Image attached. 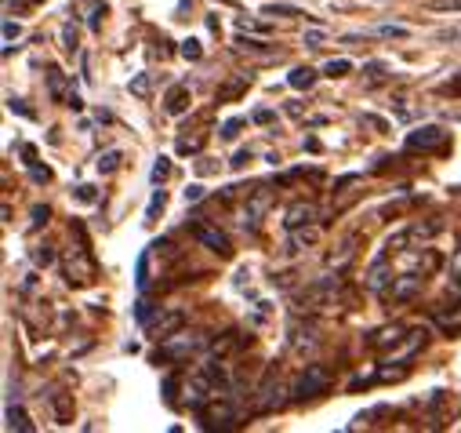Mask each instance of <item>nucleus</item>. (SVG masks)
<instances>
[{
	"label": "nucleus",
	"mask_w": 461,
	"mask_h": 433,
	"mask_svg": "<svg viewBox=\"0 0 461 433\" xmlns=\"http://www.w3.org/2000/svg\"><path fill=\"white\" fill-rule=\"evenodd\" d=\"M338 288H341L338 277H316L312 284H305V288L298 291V299H294V313H316V309L330 306L334 295H338Z\"/></svg>",
	"instance_id": "obj_1"
},
{
	"label": "nucleus",
	"mask_w": 461,
	"mask_h": 433,
	"mask_svg": "<svg viewBox=\"0 0 461 433\" xmlns=\"http://www.w3.org/2000/svg\"><path fill=\"white\" fill-rule=\"evenodd\" d=\"M200 426L203 429H237L240 426V408L229 397H211L207 408H200Z\"/></svg>",
	"instance_id": "obj_2"
},
{
	"label": "nucleus",
	"mask_w": 461,
	"mask_h": 433,
	"mask_svg": "<svg viewBox=\"0 0 461 433\" xmlns=\"http://www.w3.org/2000/svg\"><path fill=\"white\" fill-rule=\"evenodd\" d=\"M200 346H203V336H196V332H175V336H167V339H160V350H157V361L164 357V361H189L193 354H200Z\"/></svg>",
	"instance_id": "obj_3"
},
{
	"label": "nucleus",
	"mask_w": 461,
	"mask_h": 433,
	"mask_svg": "<svg viewBox=\"0 0 461 433\" xmlns=\"http://www.w3.org/2000/svg\"><path fill=\"white\" fill-rule=\"evenodd\" d=\"M327 386H330V372L323 368V364H305V372L294 379V401H312V397H320V393H327Z\"/></svg>",
	"instance_id": "obj_4"
},
{
	"label": "nucleus",
	"mask_w": 461,
	"mask_h": 433,
	"mask_svg": "<svg viewBox=\"0 0 461 433\" xmlns=\"http://www.w3.org/2000/svg\"><path fill=\"white\" fill-rule=\"evenodd\" d=\"M323 339H320V328H316V320L309 317V320H302V313L291 320V350L294 354H316V346H320Z\"/></svg>",
	"instance_id": "obj_5"
},
{
	"label": "nucleus",
	"mask_w": 461,
	"mask_h": 433,
	"mask_svg": "<svg viewBox=\"0 0 461 433\" xmlns=\"http://www.w3.org/2000/svg\"><path fill=\"white\" fill-rule=\"evenodd\" d=\"M421 288H425V273H400V277H393V284L382 295H385V302H411L421 295Z\"/></svg>",
	"instance_id": "obj_6"
},
{
	"label": "nucleus",
	"mask_w": 461,
	"mask_h": 433,
	"mask_svg": "<svg viewBox=\"0 0 461 433\" xmlns=\"http://www.w3.org/2000/svg\"><path fill=\"white\" fill-rule=\"evenodd\" d=\"M447 146V132L436 128V124H425L418 132L407 135V150H421V153H432V150H443Z\"/></svg>",
	"instance_id": "obj_7"
},
{
	"label": "nucleus",
	"mask_w": 461,
	"mask_h": 433,
	"mask_svg": "<svg viewBox=\"0 0 461 433\" xmlns=\"http://www.w3.org/2000/svg\"><path fill=\"white\" fill-rule=\"evenodd\" d=\"M66 277H69V284H91L95 266H91L84 244L80 248H69V255H66Z\"/></svg>",
	"instance_id": "obj_8"
},
{
	"label": "nucleus",
	"mask_w": 461,
	"mask_h": 433,
	"mask_svg": "<svg viewBox=\"0 0 461 433\" xmlns=\"http://www.w3.org/2000/svg\"><path fill=\"white\" fill-rule=\"evenodd\" d=\"M185 328V309H164L153 324H149V336L160 343V339H167V336H175V332H182Z\"/></svg>",
	"instance_id": "obj_9"
},
{
	"label": "nucleus",
	"mask_w": 461,
	"mask_h": 433,
	"mask_svg": "<svg viewBox=\"0 0 461 433\" xmlns=\"http://www.w3.org/2000/svg\"><path fill=\"white\" fill-rule=\"evenodd\" d=\"M316 215H320V207H316L312 200H294V204L287 207V215H284V226H287V230L312 226V223H316Z\"/></svg>",
	"instance_id": "obj_10"
},
{
	"label": "nucleus",
	"mask_w": 461,
	"mask_h": 433,
	"mask_svg": "<svg viewBox=\"0 0 461 433\" xmlns=\"http://www.w3.org/2000/svg\"><path fill=\"white\" fill-rule=\"evenodd\" d=\"M269 204H273V193H269V189H262V193H255V197L248 200V207H244V230H255V226H258V219L269 211Z\"/></svg>",
	"instance_id": "obj_11"
},
{
	"label": "nucleus",
	"mask_w": 461,
	"mask_h": 433,
	"mask_svg": "<svg viewBox=\"0 0 461 433\" xmlns=\"http://www.w3.org/2000/svg\"><path fill=\"white\" fill-rule=\"evenodd\" d=\"M164 110H167L171 117H182V114L189 110V88H185V84H175V88L167 91V98H164Z\"/></svg>",
	"instance_id": "obj_12"
},
{
	"label": "nucleus",
	"mask_w": 461,
	"mask_h": 433,
	"mask_svg": "<svg viewBox=\"0 0 461 433\" xmlns=\"http://www.w3.org/2000/svg\"><path fill=\"white\" fill-rule=\"evenodd\" d=\"M193 234H196V241H200V244H207L211 252H218V255H229V241H225V234H218V230H207V226H193Z\"/></svg>",
	"instance_id": "obj_13"
},
{
	"label": "nucleus",
	"mask_w": 461,
	"mask_h": 433,
	"mask_svg": "<svg viewBox=\"0 0 461 433\" xmlns=\"http://www.w3.org/2000/svg\"><path fill=\"white\" fill-rule=\"evenodd\" d=\"M248 84H251L248 73H237L233 80H225V84L218 88V102H233V98H240V95L248 91Z\"/></svg>",
	"instance_id": "obj_14"
},
{
	"label": "nucleus",
	"mask_w": 461,
	"mask_h": 433,
	"mask_svg": "<svg viewBox=\"0 0 461 433\" xmlns=\"http://www.w3.org/2000/svg\"><path fill=\"white\" fill-rule=\"evenodd\" d=\"M403 336H407V332L400 328V324H393V328H382V332H375V336H371V346H375V350H385L389 343L396 346V343H400Z\"/></svg>",
	"instance_id": "obj_15"
},
{
	"label": "nucleus",
	"mask_w": 461,
	"mask_h": 433,
	"mask_svg": "<svg viewBox=\"0 0 461 433\" xmlns=\"http://www.w3.org/2000/svg\"><path fill=\"white\" fill-rule=\"evenodd\" d=\"M353 244H357V237H345V241H341V248H338V252H330V259H327V266H334V270H341L345 263H349V259H353V252H357Z\"/></svg>",
	"instance_id": "obj_16"
},
{
	"label": "nucleus",
	"mask_w": 461,
	"mask_h": 433,
	"mask_svg": "<svg viewBox=\"0 0 461 433\" xmlns=\"http://www.w3.org/2000/svg\"><path fill=\"white\" fill-rule=\"evenodd\" d=\"M320 241V226L312 223V226H302V230H291V244L294 248H309V244H316Z\"/></svg>",
	"instance_id": "obj_17"
},
{
	"label": "nucleus",
	"mask_w": 461,
	"mask_h": 433,
	"mask_svg": "<svg viewBox=\"0 0 461 433\" xmlns=\"http://www.w3.org/2000/svg\"><path fill=\"white\" fill-rule=\"evenodd\" d=\"M287 84L291 88H312L316 84V69H309V66H298V69H291V77H287Z\"/></svg>",
	"instance_id": "obj_18"
},
{
	"label": "nucleus",
	"mask_w": 461,
	"mask_h": 433,
	"mask_svg": "<svg viewBox=\"0 0 461 433\" xmlns=\"http://www.w3.org/2000/svg\"><path fill=\"white\" fill-rule=\"evenodd\" d=\"M8 426H12V429H23V433H30V429H33V422H30V415H26L23 408H15V404L8 408Z\"/></svg>",
	"instance_id": "obj_19"
},
{
	"label": "nucleus",
	"mask_w": 461,
	"mask_h": 433,
	"mask_svg": "<svg viewBox=\"0 0 461 433\" xmlns=\"http://www.w3.org/2000/svg\"><path fill=\"white\" fill-rule=\"evenodd\" d=\"M117 168H121V150H105V153L98 157V171H102V175H113Z\"/></svg>",
	"instance_id": "obj_20"
},
{
	"label": "nucleus",
	"mask_w": 461,
	"mask_h": 433,
	"mask_svg": "<svg viewBox=\"0 0 461 433\" xmlns=\"http://www.w3.org/2000/svg\"><path fill=\"white\" fill-rule=\"evenodd\" d=\"M367 288H371V291H385V255L375 263V270H371V277H367Z\"/></svg>",
	"instance_id": "obj_21"
},
{
	"label": "nucleus",
	"mask_w": 461,
	"mask_h": 433,
	"mask_svg": "<svg viewBox=\"0 0 461 433\" xmlns=\"http://www.w3.org/2000/svg\"><path fill=\"white\" fill-rule=\"evenodd\" d=\"M323 73H327V77H349V73H353V62H349V59H330V62L323 66Z\"/></svg>",
	"instance_id": "obj_22"
},
{
	"label": "nucleus",
	"mask_w": 461,
	"mask_h": 433,
	"mask_svg": "<svg viewBox=\"0 0 461 433\" xmlns=\"http://www.w3.org/2000/svg\"><path fill=\"white\" fill-rule=\"evenodd\" d=\"M55 419H59V422H69V419H73V404H69L66 393H55Z\"/></svg>",
	"instance_id": "obj_23"
},
{
	"label": "nucleus",
	"mask_w": 461,
	"mask_h": 433,
	"mask_svg": "<svg viewBox=\"0 0 461 433\" xmlns=\"http://www.w3.org/2000/svg\"><path fill=\"white\" fill-rule=\"evenodd\" d=\"M33 263H37V266H51V263H55L51 244H37V248H33Z\"/></svg>",
	"instance_id": "obj_24"
},
{
	"label": "nucleus",
	"mask_w": 461,
	"mask_h": 433,
	"mask_svg": "<svg viewBox=\"0 0 461 433\" xmlns=\"http://www.w3.org/2000/svg\"><path fill=\"white\" fill-rule=\"evenodd\" d=\"M244 124H248L244 117H233V121H225V124H221V139H237Z\"/></svg>",
	"instance_id": "obj_25"
},
{
	"label": "nucleus",
	"mask_w": 461,
	"mask_h": 433,
	"mask_svg": "<svg viewBox=\"0 0 461 433\" xmlns=\"http://www.w3.org/2000/svg\"><path fill=\"white\" fill-rule=\"evenodd\" d=\"M149 88H153V80H149V73H139V77L131 80V91H135L139 98H146V95H149Z\"/></svg>",
	"instance_id": "obj_26"
},
{
	"label": "nucleus",
	"mask_w": 461,
	"mask_h": 433,
	"mask_svg": "<svg viewBox=\"0 0 461 433\" xmlns=\"http://www.w3.org/2000/svg\"><path fill=\"white\" fill-rule=\"evenodd\" d=\"M171 175V161L167 157H157V164H153V182H160V179H167Z\"/></svg>",
	"instance_id": "obj_27"
},
{
	"label": "nucleus",
	"mask_w": 461,
	"mask_h": 433,
	"mask_svg": "<svg viewBox=\"0 0 461 433\" xmlns=\"http://www.w3.org/2000/svg\"><path fill=\"white\" fill-rule=\"evenodd\" d=\"M182 55H185L189 62H196V59L203 55V48H200V41H185V44H182Z\"/></svg>",
	"instance_id": "obj_28"
},
{
	"label": "nucleus",
	"mask_w": 461,
	"mask_h": 433,
	"mask_svg": "<svg viewBox=\"0 0 461 433\" xmlns=\"http://www.w3.org/2000/svg\"><path fill=\"white\" fill-rule=\"evenodd\" d=\"M262 12L266 15H298V8H291V5H266Z\"/></svg>",
	"instance_id": "obj_29"
},
{
	"label": "nucleus",
	"mask_w": 461,
	"mask_h": 433,
	"mask_svg": "<svg viewBox=\"0 0 461 433\" xmlns=\"http://www.w3.org/2000/svg\"><path fill=\"white\" fill-rule=\"evenodd\" d=\"M48 84H51V98H62V73L59 69L48 73Z\"/></svg>",
	"instance_id": "obj_30"
},
{
	"label": "nucleus",
	"mask_w": 461,
	"mask_h": 433,
	"mask_svg": "<svg viewBox=\"0 0 461 433\" xmlns=\"http://www.w3.org/2000/svg\"><path fill=\"white\" fill-rule=\"evenodd\" d=\"M73 197H77V200H84V204H95V200H98V193H95L91 186H77V189H73Z\"/></svg>",
	"instance_id": "obj_31"
},
{
	"label": "nucleus",
	"mask_w": 461,
	"mask_h": 433,
	"mask_svg": "<svg viewBox=\"0 0 461 433\" xmlns=\"http://www.w3.org/2000/svg\"><path fill=\"white\" fill-rule=\"evenodd\" d=\"M146 270H149V252L139 259V270H135V281H139V288H146V281H149V277H146Z\"/></svg>",
	"instance_id": "obj_32"
},
{
	"label": "nucleus",
	"mask_w": 461,
	"mask_h": 433,
	"mask_svg": "<svg viewBox=\"0 0 461 433\" xmlns=\"http://www.w3.org/2000/svg\"><path fill=\"white\" fill-rule=\"evenodd\" d=\"M196 200H203V186H200V182H193V186L185 189V204H196Z\"/></svg>",
	"instance_id": "obj_33"
},
{
	"label": "nucleus",
	"mask_w": 461,
	"mask_h": 433,
	"mask_svg": "<svg viewBox=\"0 0 461 433\" xmlns=\"http://www.w3.org/2000/svg\"><path fill=\"white\" fill-rule=\"evenodd\" d=\"M8 106H12V110H15V114H23V117H33V114H30V106H26L23 98H15V95L8 98Z\"/></svg>",
	"instance_id": "obj_34"
},
{
	"label": "nucleus",
	"mask_w": 461,
	"mask_h": 433,
	"mask_svg": "<svg viewBox=\"0 0 461 433\" xmlns=\"http://www.w3.org/2000/svg\"><path fill=\"white\" fill-rule=\"evenodd\" d=\"M305 44H309V48H323V30H309V33H305Z\"/></svg>",
	"instance_id": "obj_35"
},
{
	"label": "nucleus",
	"mask_w": 461,
	"mask_h": 433,
	"mask_svg": "<svg viewBox=\"0 0 461 433\" xmlns=\"http://www.w3.org/2000/svg\"><path fill=\"white\" fill-rule=\"evenodd\" d=\"M175 390H178V379H175V375L164 379V397H167V404H175Z\"/></svg>",
	"instance_id": "obj_36"
},
{
	"label": "nucleus",
	"mask_w": 461,
	"mask_h": 433,
	"mask_svg": "<svg viewBox=\"0 0 461 433\" xmlns=\"http://www.w3.org/2000/svg\"><path fill=\"white\" fill-rule=\"evenodd\" d=\"M62 41H66V51H77V30H62Z\"/></svg>",
	"instance_id": "obj_37"
},
{
	"label": "nucleus",
	"mask_w": 461,
	"mask_h": 433,
	"mask_svg": "<svg viewBox=\"0 0 461 433\" xmlns=\"http://www.w3.org/2000/svg\"><path fill=\"white\" fill-rule=\"evenodd\" d=\"M164 200H167V197H164V189H157V193H153V200H149V215H157V211L164 207Z\"/></svg>",
	"instance_id": "obj_38"
},
{
	"label": "nucleus",
	"mask_w": 461,
	"mask_h": 433,
	"mask_svg": "<svg viewBox=\"0 0 461 433\" xmlns=\"http://www.w3.org/2000/svg\"><path fill=\"white\" fill-rule=\"evenodd\" d=\"M19 33H23V30H19V23H12V19H8V23H5V41H15Z\"/></svg>",
	"instance_id": "obj_39"
},
{
	"label": "nucleus",
	"mask_w": 461,
	"mask_h": 433,
	"mask_svg": "<svg viewBox=\"0 0 461 433\" xmlns=\"http://www.w3.org/2000/svg\"><path fill=\"white\" fill-rule=\"evenodd\" d=\"M378 33H382V37H407V30H403V26H382Z\"/></svg>",
	"instance_id": "obj_40"
},
{
	"label": "nucleus",
	"mask_w": 461,
	"mask_h": 433,
	"mask_svg": "<svg viewBox=\"0 0 461 433\" xmlns=\"http://www.w3.org/2000/svg\"><path fill=\"white\" fill-rule=\"evenodd\" d=\"M66 106H69V110H80V106H84V98H80V95L69 88V95H66Z\"/></svg>",
	"instance_id": "obj_41"
},
{
	"label": "nucleus",
	"mask_w": 461,
	"mask_h": 433,
	"mask_svg": "<svg viewBox=\"0 0 461 433\" xmlns=\"http://www.w3.org/2000/svg\"><path fill=\"white\" fill-rule=\"evenodd\" d=\"M41 223H48V207H33V226H41Z\"/></svg>",
	"instance_id": "obj_42"
},
{
	"label": "nucleus",
	"mask_w": 461,
	"mask_h": 433,
	"mask_svg": "<svg viewBox=\"0 0 461 433\" xmlns=\"http://www.w3.org/2000/svg\"><path fill=\"white\" fill-rule=\"evenodd\" d=\"M273 121V110H255V124H269Z\"/></svg>",
	"instance_id": "obj_43"
},
{
	"label": "nucleus",
	"mask_w": 461,
	"mask_h": 433,
	"mask_svg": "<svg viewBox=\"0 0 461 433\" xmlns=\"http://www.w3.org/2000/svg\"><path fill=\"white\" fill-rule=\"evenodd\" d=\"M248 161H251V150H240V153H237V157H233V168H244V164H248Z\"/></svg>",
	"instance_id": "obj_44"
},
{
	"label": "nucleus",
	"mask_w": 461,
	"mask_h": 433,
	"mask_svg": "<svg viewBox=\"0 0 461 433\" xmlns=\"http://www.w3.org/2000/svg\"><path fill=\"white\" fill-rule=\"evenodd\" d=\"M33 179H37V182H48V179H51V171H48V168H37V164H33Z\"/></svg>",
	"instance_id": "obj_45"
},
{
	"label": "nucleus",
	"mask_w": 461,
	"mask_h": 433,
	"mask_svg": "<svg viewBox=\"0 0 461 433\" xmlns=\"http://www.w3.org/2000/svg\"><path fill=\"white\" fill-rule=\"evenodd\" d=\"M447 91H450V95H461V73H454V80L447 84Z\"/></svg>",
	"instance_id": "obj_46"
},
{
	"label": "nucleus",
	"mask_w": 461,
	"mask_h": 433,
	"mask_svg": "<svg viewBox=\"0 0 461 433\" xmlns=\"http://www.w3.org/2000/svg\"><path fill=\"white\" fill-rule=\"evenodd\" d=\"M139 320H149V302H139Z\"/></svg>",
	"instance_id": "obj_47"
},
{
	"label": "nucleus",
	"mask_w": 461,
	"mask_h": 433,
	"mask_svg": "<svg viewBox=\"0 0 461 433\" xmlns=\"http://www.w3.org/2000/svg\"><path fill=\"white\" fill-rule=\"evenodd\" d=\"M454 277H461V252L454 255Z\"/></svg>",
	"instance_id": "obj_48"
},
{
	"label": "nucleus",
	"mask_w": 461,
	"mask_h": 433,
	"mask_svg": "<svg viewBox=\"0 0 461 433\" xmlns=\"http://www.w3.org/2000/svg\"><path fill=\"white\" fill-rule=\"evenodd\" d=\"M33 5H44V0H33Z\"/></svg>",
	"instance_id": "obj_49"
},
{
	"label": "nucleus",
	"mask_w": 461,
	"mask_h": 433,
	"mask_svg": "<svg viewBox=\"0 0 461 433\" xmlns=\"http://www.w3.org/2000/svg\"><path fill=\"white\" fill-rule=\"evenodd\" d=\"M457 284H461V277H457Z\"/></svg>",
	"instance_id": "obj_50"
}]
</instances>
